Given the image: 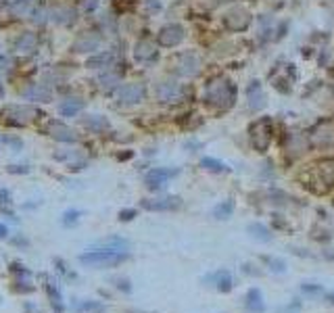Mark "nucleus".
I'll return each instance as SVG.
<instances>
[{
  "label": "nucleus",
  "instance_id": "4",
  "mask_svg": "<svg viewBox=\"0 0 334 313\" xmlns=\"http://www.w3.org/2000/svg\"><path fill=\"white\" fill-rule=\"evenodd\" d=\"M178 173H180V169H165V167H154L150 171H146V176H144V182H146V186L150 190H159L163 184L167 180H172L176 178Z\"/></svg>",
  "mask_w": 334,
  "mask_h": 313
},
{
  "label": "nucleus",
  "instance_id": "3",
  "mask_svg": "<svg viewBox=\"0 0 334 313\" xmlns=\"http://www.w3.org/2000/svg\"><path fill=\"white\" fill-rule=\"evenodd\" d=\"M270 140H272L270 121L268 119L255 121L253 127H250V142H253V146L259 150V153H264V150H268V146H270Z\"/></svg>",
  "mask_w": 334,
  "mask_h": 313
},
{
  "label": "nucleus",
  "instance_id": "1",
  "mask_svg": "<svg viewBox=\"0 0 334 313\" xmlns=\"http://www.w3.org/2000/svg\"><path fill=\"white\" fill-rule=\"evenodd\" d=\"M130 259L128 251H115V249H90L80 255V263L86 268H96V270H106V268H117Z\"/></svg>",
  "mask_w": 334,
  "mask_h": 313
},
{
  "label": "nucleus",
  "instance_id": "15",
  "mask_svg": "<svg viewBox=\"0 0 334 313\" xmlns=\"http://www.w3.org/2000/svg\"><path fill=\"white\" fill-rule=\"evenodd\" d=\"M84 109V100H80V98H69V100H65V102H61V115L63 117H74V115H78L80 111Z\"/></svg>",
  "mask_w": 334,
  "mask_h": 313
},
{
  "label": "nucleus",
  "instance_id": "10",
  "mask_svg": "<svg viewBox=\"0 0 334 313\" xmlns=\"http://www.w3.org/2000/svg\"><path fill=\"white\" fill-rule=\"evenodd\" d=\"M244 307L248 313H264L266 311V303H264V295H261L259 288H250L244 297Z\"/></svg>",
  "mask_w": 334,
  "mask_h": 313
},
{
  "label": "nucleus",
  "instance_id": "6",
  "mask_svg": "<svg viewBox=\"0 0 334 313\" xmlns=\"http://www.w3.org/2000/svg\"><path fill=\"white\" fill-rule=\"evenodd\" d=\"M46 132H48L54 140H61V142H76L78 140L76 130H71L69 125H65L61 121H50L46 125Z\"/></svg>",
  "mask_w": 334,
  "mask_h": 313
},
{
  "label": "nucleus",
  "instance_id": "14",
  "mask_svg": "<svg viewBox=\"0 0 334 313\" xmlns=\"http://www.w3.org/2000/svg\"><path fill=\"white\" fill-rule=\"evenodd\" d=\"M157 94H159L161 100H176L178 96H180V86H178V84H170V82H163L157 88Z\"/></svg>",
  "mask_w": 334,
  "mask_h": 313
},
{
  "label": "nucleus",
  "instance_id": "5",
  "mask_svg": "<svg viewBox=\"0 0 334 313\" xmlns=\"http://www.w3.org/2000/svg\"><path fill=\"white\" fill-rule=\"evenodd\" d=\"M182 205L178 196H163V199H144L142 201V209L146 211H174Z\"/></svg>",
  "mask_w": 334,
  "mask_h": 313
},
{
  "label": "nucleus",
  "instance_id": "28",
  "mask_svg": "<svg viewBox=\"0 0 334 313\" xmlns=\"http://www.w3.org/2000/svg\"><path fill=\"white\" fill-rule=\"evenodd\" d=\"M134 217H136L134 209H124V211H119V219H122V222H130V219H134Z\"/></svg>",
  "mask_w": 334,
  "mask_h": 313
},
{
  "label": "nucleus",
  "instance_id": "32",
  "mask_svg": "<svg viewBox=\"0 0 334 313\" xmlns=\"http://www.w3.org/2000/svg\"><path fill=\"white\" fill-rule=\"evenodd\" d=\"M326 301L330 305H334V293H330V295H326Z\"/></svg>",
  "mask_w": 334,
  "mask_h": 313
},
{
  "label": "nucleus",
  "instance_id": "23",
  "mask_svg": "<svg viewBox=\"0 0 334 313\" xmlns=\"http://www.w3.org/2000/svg\"><path fill=\"white\" fill-rule=\"evenodd\" d=\"M96 46H98V40L92 36L88 40H78L76 42V50L78 52H90V50H96Z\"/></svg>",
  "mask_w": 334,
  "mask_h": 313
},
{
  "label": "nucleus",
  "instance_id": "26",
  "mask_svg": "<svg viewBox=\"0 0 334 313\" xmlns=\"http://www.w3.org/2000/svg\"><path fill=\"white\" fill-rule=\"evenodd\" d=\"M78 219H80V211L71 209V211H65V215H63V224H65V226H74V224H78Z\"/></svg>",
  "mask_w": 334,
  "mask_h": 313
},
{
  "label": "nucleus",
  "instance_id": "16",
  "mask_svg": "<svg viewBox=\"0 0 334 313\" xmlns=\"http://www.w3.org/2000/svg\"><path fill=\"white\" fill-rule=\"evenodd\" d=\"M84 125H86L88 130H92V132L109 130V121H106L102 115H88V117H84Z\"/></svg>",
  "mask_w": 334,
  "mask_h": 313
},
{
  "label": "nucleus",
  "instance_id": "24",
  "mask_svg": "<svg viewBox=\"0 0 334 313\" xmlns=\"http://www.w3.org/2000/svg\"><path fill=\"white\" fill-rule=\"evenodd\" d=\"M109 63H113V54L109 52H104V54H98V56H94V59H90V67H111Z\"/></svg>",
  "mask_w": 334,
  "mask_h": 313
},
{
  "label": "nucleus",
  "instance_id": "29",
  "mask_svg": "<svg viewBox=\"0 0 334 313\" xmlns=\"http://www.w3.org/2000/svg\"><path fill=\"white\" fill-rule=\"evenodd\" d=\"M10 173H28L30 167H23V165H15V167H8Z\"/></svg>",
  "mask_w": 334,
  "mask_h": 313
},
{
  "label": "nucleus",
  "instance_id": "17",
  "mask_svg": "<svg viewBox=\"0 0 334 313\" xmlns=\"http://www.w3.org/2000/svg\"><path fill=\"white\" fill-rule=\"evenodd\" d=\"M36 36L34 33H23V36L15 42V50H19V52H32L34 48H36Z\"/></svg>",
  "mask_w": 334,
  "mask_h": 313
},
{
  "label": "nucleus",
  "instance_id": "11",
  "mask_svg": "<svg viewBox=\"0 0 334 313\" xmlns=\"http://www.w3.org/2000/svg\"><path fill=\"white\" fill-rule=\"evenodd\" d=\"M44 286H46V295H48V299H50V305H52V309H54V313H63V299H61V291L56 288V282L52 280L50 276H46L44 278Z\"/></svg>",
  "mask_w": 334,
  "mask_h": 313
},
{
  "label": "nucleus",
  "instance_id": "27",
  "mask_svg": "<svg viewBox=\"0 0 334 313\" xmlns=\"http://www.w3.org/2000/svg\"><path fill=\"white\" fill-rule=\"evenodd\" d=\"M301 291H305L309 295H316V293L324 291V286H322V284H314V282H305V284H301Z\"/></svg>",
  "mask_w": 334,
  "mask_h": 313
},
{
  "label": "nucleus",
  "instance_id": "12",
  "mask_svg": "<svg viewBox=\"0 0 334 313\" xmlns=\"http://www.w3.org/2000/svg\"><path fill=\"white\" fill-rule=\"evenodd\" d=\"M178 65H180V71L182 75H194L198 71V59L192 54V52H186V54H180V59H178Z\"/></svg>",
  "mask_w": 334,
  "mask_h": 313
},
{
  "label": "nucleus",
  "instance_id": "33",
  "mask_svg": "<svg viewBox=\"0 0 334 313\" xmlns=\"http://www.w3.org/2000/svg\"><path fill=\"white\" fill-rule=\"evenodd\" d=\"M0 96H4V88L2 86H0Z\"/></svg>",
  "mask_w": 334,
  "mask_h": 313
},
{
  "label": "nucleus",
  "instance_id": "13",
  "mask_svg": "<svg viewBox=\"0 0 334 313\" xmlns=\"http://www.w3.org/2000/svg\"><path fill=\"white\" fill-rule=\"evenodd\" d=\"M23 96L30 98V100H38V102H50L52 92L48 88H44V86H34V88L23 92Z\"/></svg>",
  "mask_w": 334,
  "mask_h": 313
},
{
  "label": "nucleus",
  "instance_id": "25",
  "mask_svg": "<svg viewBox=\"0 0 334 313\" xmlns=\"http://www.w3.org/2000/svg\"><path fill=\"white\" fill-rule=\"evenodd\" d=\"M264 261L270 265V270L272 272H278V274H282V272H286V263L282 261V259H274V257H264Z\"/></svg>",
  "mask_w": 334,
  "mask_h": 313
},
{
  "label": "nucleus",
  "instance_id": "31",
  "mask_svg": "<svg viewBox=\"0 0 334 313\" xmlns=\"http://www.w3.org/2000/svg\"><path fill=\"white\" fill-rule=\"evenodd\" d=\"M8 236V228L4 224H0V238H6Z\"/></svg>",
  "mask_w": 334,
  "mask_h": 313
},
{
  "label": "nucleus",
  "instance_id": "7",
  "mask_svg": "<svg viewBox=\"0 0 334 313\" xmlns=\"http://www.w3.org/2000/svg\"><path fill=\"white\" fill-rule=\"evenodd\" d=\"M205 282H213V286H216L220 293H230L232 288H234L232 274L228 270H218V272L205 276Z\"/></svg>",
  "mask_w": 334,
  "mask_h": 313
},
{
  "label": "nucleus",
  "instance_id": "19",
  "mask_svg": "<svg viewBox=\"0 0 334 313\" xmlns=\"http://www.w3.org/2000/svg\"><path fill=\"white\" fill-rule=\"evenodd\" d=\"M248 100H250V107L253 109H259L261 104H264V94H261L259 82H253L248 86Z\"/></svg>",
  "mask_w": 334,
  "mask_h": 313
},
{
  "label": "nucleus",
  "instance_id": "18",
  "mask_svg": "<svg viewBox=\"0 0 334 313\" xmlns=\"http://www.w3.org/2000/svg\"><path fill=\"white\" fill-rule=\"evenodd\" d=\"M200 167H202V169H207V171H213V173H226V171H230V167H226V165L222 163V161L211 159V157L200 159Z\"/></svg>",
  "mask_w": 334,
  "mask_h": 313
},
{
  "label": "nucleus",
  "instance_id": "20",
  "mask_svg": "<svg viewBox=\"0 0 334 313\" xmlns=\"http://www.w3.org/2000/svg\"><path fill=\"white\" fill-rule=\"evenodd\" d=\"M154 48L148 44V42H140L138 46H136V59L138 61H150V59H154Z\"/></svg>",
  "mask_w": 334,
  "mask_h": 313
},
{
  "label": "nucleus",
  "instance_id": "8",
  "mask_svg": "<svg viewBox=\"0 0 334 313\" xmlns=\"http://www.w3.org/2000/svg\"><path fill=\"white\" fill-rule=\"evenodd\" d=\"M144 98V86L142 84H128L119 90V100L124 104H136Z\"/></svg>",
  "mask_w": 334,
  "mask_h": 313
},
{
  "label": "nucleus",
  "instance_id": "9",
  "mask_svg": "<svg viewBox=\"0 0 334 313\" xmlns=\"http://www.w3.org/2000/svg\"><path fill=\"white\" fill-rule=\"evenodd\" d=\"M182 38H184V29L180 25H165L159 31L161 46H176L178 42H182Z\"/></svg>",
  "mask_w": 334,
  "mask_h": 313
},
{
  "label": "nucleus",
  "instance_id": "22",
  "mask_svg": "<svg viewBox=\"0 0 334 313\" xmlns=\"http://www.w3.org/2000/svg\"><path fill=\"white\" fill-rule=\"evenodd\" d=\"M248 232H250V234H253L257 240H264V242L272 240L270 230H268L266 226H261V224H250V226H248Z\"/></svg>",
  "mask_w": 334,
  "mask_h": 313
},
{
  "label": "nucleus",
  "instance_id": "21",
  "mask_svg": "<svg viewBox=\"0 0 334 313\" xmlns=\"http://www.w3.org/2000/svg\"><path fill=\"white\" fill-rule=\"evenodd\" d=\"M232 211H234V201H224V203H220L216 209H213V217H218V219H228L230 215H232Z\"/></svg>",
  "mask_w": 334,
  "mask_h": 313
},
{
  "label": "nucleus",
  "instance_id": "30",
  "mask_svg": "<svg viewBox=\"0 0 334 313\" xmlns=\"http://www.w3.org/2000/svg\"><path fill=\"white\" fill-rule=\"evenodd\" d=\"M0 203H10V194L4 188H0Z\"/></svg>",
  "mask_w": 334,
  "mask_h": 313
},
{
  "label": "nucleus",
  "instance_id": "2",
  "mask_svg": "<svg viewBox=\"0 0 334 313\" xmlns=\"http://www.w3.org/2000/svg\"><path fill=\"white\" fill-rule=\"evenodd\" d=\"M234 98V88L230 82H222V84H213L207 90V102L209 104H218V107H228L232 104Z\"/></svg>",
  "mask_w": 334,
  "mask_h": 313
}]
</instances>
